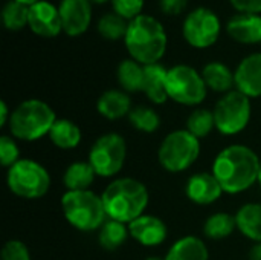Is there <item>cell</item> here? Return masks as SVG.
<instances>
[{"mask_svg":"<svg viewBox=\"0 0 261 260\" xmlns=\"http://www.w3.org/2000/svg\"><path fill=\"white\" fill-rule=\"evenodd\" d=\"M0 260H31V254L23 242L8 241L2 248Z\"/></svg>","mask_w":261,"mask_h":260,"instance_id":"obj_34","label":"cell"},{"mask_svg":"<svg viewBox=\"0 0 261 260\" xmlns=\"http://www.w3.org/2000/svg\"><path fill=\"white\" fill-rule=\"evenodd\" d=\"M54 109L41 100H26L11 113L9 132L21 141H37L47 135L57 121Z\"/></svg>","mask_w":261,"mask_h":260,"instance_id":"obj_4","label":"cell"},{"mask_svg":"<svg viewBox=\"0 0 261 260\" xmlns=\"http://www.w3.org/2000/svg\"><path fill=\"white\" fill-rule=\"evenodd\" d=\"M8 188L23 199H40L50 188L49 172L34 159H20L6 175Z\"/></svg>","mask_w":261,"mask_h":260,"instance_id":"obj_7","label":"cell"},{"mask_svg":"<svg viewBox=\"0 0 261 260\" xmlns=\"http://www.w3.org/2000/svg\"><path fill=\"white\" fill-rule=\"evenodd\" d=\"M236 228H237L236 216L229 213H214L205 221L203 233L210 239L220 241V239H226L228 236H231Z\"/></svg>","mask_w":261,"mask_h":260,"instance_id":"obj_27","label":"cell"},{"mask_svg":"<svg viewBox=\"0 0 261 260\" xmlns=\"http://www.w3.org/2000/svg\"><path fill=\"white\" fill-rule=\"evenodd\" d=\"M214 127H216L214 112L208 109H196L194 112L190 113L187 120V130L199 139L206 138Z\"/></svg>","mask_w":261,"mask_h":260,"instance_id":"obj_30","label":"cell"},{"mask_svg":"<svg viewBox=\"0 0 261 260\" xmlns=\"http://www.w3.org/2000/svg\"><path fill=\"white\" fill-rule=\"evenodd\" d=\"M130 236L128 233V227H125V224L113 221V219H107L104 222V225L99 228V244L104 250L107 251H115L118 250Z\"/></svg>","mask_w":261,"mask_h":260,"instance_id":"obj_26","label":"cell"},{"mask_svg":"<svg viewBox=\"0 0 261 260\" xmlns=\"http://www.w3.org/2000/svg\"><path fill=\"white\" fill-rule=\"evenodd\" d=\"M128 29V20L122 18L116 12L104 14L98 21V32L107 40L124 38Z\"/></svg>","mask_w":261,"mask_h":260,"instance_id":"obj_31","label":"cell"},{"mask_svg":"<svg viewBox=\"0 0 261 260\" xmlns=\"http://www.w3.org/2000/svg\"><path fill=\"white\" fill-rule=\"evenodd\" d=\"M61 208L67 222L80 231H95L109 219L102 198L90 190L66 192Z\"/></svg>","mask_w":261,"mask_h":260,"instance_id":"obj_5","label":"cell"},{"mask_svg":"<svg viewBox=\"0 0 261 260\" xmlns=\"http://www.w3.org/2000/svg\"><path fill=\"white\" fill-rule=\"evenodd\" d=\"M145 260H165V259H162V257H156V256H151V257H147Z\"/></svg>","mask_w":261,"mask_h":260,"instance_id":"obj_41","label":"cell"},{"mask_svg":"<svg viewBox=\"0 0 261 260\" xmlns=\"http://www.w3.org/2000/svg\"><path fill=\"white\" fill-rule=\"evenodd\" d=\"M2 21L12 32L21 31L29 23V6L17 0H9L2 9Z\"/></svg>","mask_w":261,"mask_h":260,"instance_id":"obj_28","label":"cell"},{"mask_svg":"<svg viewBox=\"0 0 261 260\" xmlns=\"http://www.w3.org/2000/svg\"><path fill=\"white\" fill-rule=\"evenodd\" d=\"M216 129L223 135L243 132L251 120V100L245 93L231 90L225 93L214 107Z\"/></svg>","mask_w":261,"mask_h":260,"instance_id":"obj_10","label":"cell"},{"mask_svg":"<svg viewBox=\"0 0 261 260\" xmlns=\"http://www.w3.org/2000/svg\"><path fill=\"white\" fill-rule=\"evenodd\" d=\"M258 182H260V185H261V162H260V173H258Z\"/></svg>","mask_w":261,"mask_h":260,"instance_id":"obj_42","label":"cell"},{"mask_svg":"<svg viewBox=\"0 0 261 260\" xmlns=\"http://www.w3.org/2000/svg\"><path fill=\"white\" fill-rule=\"evenodd\" d=\"M125 156H127L125 139L119 133L110 132L99 136L93 143L89 152V162L93 167L96 176L112 178L122 170Z\"/></svg>","mask_w":261,"mask_h":260,"instance_id":"obj_9","label":"cell"},{"mask_svg":"<svg viewBox=\"0 0 261 260\" xmlns=\"http://www.w3.org/2000/svg\"><path fill=\"white\" fill-rule=\"evenodd\" d=\"M17 2L24 3V5H28V6H31V5H34V3H37V2H40V0H17Z\"/></svg>","mask_w":261,"mask_h":260,"instance_id":"obj_39","label":"cell"},{"mask_svg":"<svg viewBox=\"0 0 261 260\" xmlns=\"http://www.w3.org/2000/svg\"><path fill=\"white\" fill-rule=\"evenodd\" d=\"M18 161H20V150H18L15 141L8 135H2L0 136V162H2V166L11 169Z\"/></svg>","mask_w":261,"mask_h":260,"instance_id":"obj_32","label":"cell"},{"mask_svg":"<svg viewBox=\"0 0 261 260\" xmlns=\"http://www.w3.org/2000/svg\"><path fill=\"white\" fill-rule=\"evenodd\" d=\"M231 5L243 14H261V0H229Z\"/></svg>","mask_w":261,"mask_h":260,"instance_id":"obj_35","label":"cell"},{"mask_svg":"<svg viewBox=\"0 0 261 260\" xmlns=\"http://www.w3.org/2000/svg\"><path fill=\"white\" fill-rule=\"evenodd\" d=\"M249 260H261V242H255V245L251 248Z\"/></svg>","mask_w":261,"mask_h":260,"instance_id":"obj_38","label":"cell"},{"mask_svg":"<svg viewBox=\"0 0 261 260\" xmlns=\"http://www.w3.org/2000/svg\"><path fill=\"white\" fill-rule=\"evenodd\" d=\"M124 43L133 60L148 66L159 63L167 51L168 40L167 32L158 18L141 14L128 21Z\"/></svg>","mask_w":261,"mask_h":260,"instance_id":"obj_2","label":"cell"},{"mask_svg":"<svg viewBox=\"0 0 261 260\" xmlns=\"http://www.w3.org/2000/svg\"><path fill=\"white\" fill-rule=\"evenodd\" d=\"M260 162L261 159L252 149L243 144H232L216 156L213 175L225 193L237 195L258 181Z\"/></svg>","mask_w":261,"mask_h":260,"instance_id":"obj_1","label":"cell"},{"mask_svg":"<svg viewBox=\"0 0 261 260\" xmlns=\"http://www.w3.org/2000/svg\"><path fill=\"white\" fill-rule=\"evenodd\" d=\"M128 120L135 129H138L144 133H153L161 126V118H159L158 112L147 106L133 107L128 113Z\"/></svg>","mask_w":261,"mask_h":260,"instance_id":"obj_29","label":"cell"},{"mask_svg":"<svg viewBox=\"0 0 261 260\" xmlns=\"http://www.w3.org/2000/svg\"><path fill=\"white\" fill-rule=\"evenodd\" d=\"M95 170L87 161H78L70 164L63 176L64 187L67 192H81V190H89V187L95 181Z\"/></svg>","mask_w":261,"mask_h":260,"instance_id":"obj_23","label":"cell"},{"mask_svg":"<svg viewBox=\"0 0 261 260\" xmlns=\"http://www.w3.org/2000/svg\"><path fill=\"white\" fill-rule=\"evenodd\" d=\"M96 109L99 112V115H102L107 120H119L125 115L130 113L132 107V100L127 95V92L124 90H118V89H110L106 90L96 103Z\"/></svg>","mask_w":261,"mask_h":260,"instance_id":"obj_19","label":"cell"},{"mask_svg":"<svg viewBox=\"0 0 261 260\" xmlns=\"http://www.w3.org/2000/svg\"><path fill=\"white\" fill-rule=\"evenodd\" d=\"M11 113H12V112H9L6 101H5V100H2V101H0V127H3V126L9 124Z\"/></svg>","mask_w":261,"mask_h":260,"instance_id":"obj_37","label":"cell"},{"mask_svg":"<svg viewBox=\"0 0 261 260\" xmlns=\"http://www.w3.org/2000/svg\"><path fill=\"white\" fill-rule=\"evenodd\" d=\"M220 20L217 14L208 8L193 9L184 20L182 32L187 43L196 49H205L213 46L220 37Z\"/></svg>","mask_w":261,"mask_h":260,"instance_id":"obj_11","label":"cell"},{"mask_svg":"<svg viewBox=\"0 0 261 260\" xmlns=\"http://www.w3.org/2000/svg\"><path fill=\"white\" fill-rule=\"evenodd\" d=\"M167 77H168V69H165L162 64L156 63V64L145 66L142 92L147 95V98L151 103L164 104L168 100Z\"/></svg>","mask_w":261,"mask_h":260,"instance_id":"obj_18","label":"cell"},{"mask_svg":"<svg viewBox=\"0 0 261 260\" xmlns=\"http://www.w3.org/2000/svg\"><path fill=\"white\" fill-rule=\"evenodd\" d=\"M28 26L35 35H40L44 38L57 37L63 31L58 6H54L52 3L46 0H40L31 5Z\"/></svg>","mask_w":261,"mask_h":260,"instance_id":"obj_13","label":"cell"},{"mask_svg":"<svg viewBox=\"0 0 261 260\" xmlns=\"http://www.w3.org/2000/svg\"><path fill=\"white\" fill-rule=\"evenodd\" d=\"M236 89L249 98L261 97V52L245 57L236 72Z\"/></svg>","mask_w":261,"mask_h":260,"instance_id":"obj_14","label":"cell"},{"mask_svg":"<svg viewBox=\"0 0 261 260\" xmlns=\"http://www.w3.org/2000/svg\"><path fill=\"white\" fill-rule=\"evenodd\" d=\"M130 236L144 247H156L165 242L168 228L162 219L153 215H142L128 224Z\"/></svg>","mask_w":261,"mask_h":260,"instance_id":"obj_15","label":"cell"},{"mask_svg":"<svg viewBox=\"0 0 261 260\" xmlns=\"http://www.w3.org/2000/svg\"><path fill=\"white\" fill-rule=\"evenodd\" d=\"M109 219L130 224L144 215L148 205L147 187L133 178L112 181L101 195Z\"/></svg>","mask_w":261,"mask_h":260,"instance_id":"obj_3","label":"cell"},{"mask_svg":"<svg viewBox=\"0 0 261 260\" xmlns=\"http://www.w3.org/2000/svg\"><path fill=\"white\" fill-rule=\"evenodd\" d=\"M162 12L167 15H177L184 12V9L188 5V0H159Z\"/></svg>","mask_w":261,"mask_h":260,"instance_id":"obj_36","label":"cell"},{"mask_svg":"<svg viewBox=\"0 0 261 260\" xmlns=\"http://www.w3.org/2000/svg\"><path fill=\"white\" fill-rule=\"evenodd\" d=\"M210 253L205 242L196 236H185L173 244L165 260H208Z\"/></svg>","mask_w":261,"mask_h":260,"instance_id":"obj_21","label":"cell"},{"mask_svg":"<svg viewBox=\"0 0 261 260\" xmlns=\"http://www.w3.org/2000/svg\"><path fill=\"white\" fill-rule=\"evenodd\" d=\"M145 66L133 58L119 63L116 70V78L124 92H142L144 87Z\"/></svg>","mask_w":261,"mask_h":260,"instance_id":"obj_24","label":"cell"},{"mask_svg":"<svg viewBox=\"0 0 261 260\" xmlns=\"http://www.w3.org/2000/svg\"><path fill=\"white\" fill-rule=\"evenodd\" d=\"M49 138L61 150H70L75 149L81 143V130L80 127L66 118L57 120L49 132Z\"/></svg>","mask_w":261,"mask_h":260,"instance_id":"obj_25","label":"cell"},{"mask_svg":"<svg viewBox=\"0 0 261 260\" xmlns=\"http://www.w3.org/2000/svg\"><path fill=\"white\" fill-rule=\"evenodd\" d=\"M200 155V141L185 130L168 133L159 146V162L170 173H180L190 169Z\"/></svg>","mask_w":261,"mask_h":260,"instance_id":"obj_6","label":"cell"},{"mask_svg":"<svg viewBox=\"0 0 261 260\" xmlns=\"http://www.w3.org/2000/svg\"><path fill=\"white\" fill-rule=\"evenodd\" d=\"M90 3H98V5H101V3H106V2H109V0H89Z\"/></svg>","mask_w":261,"mask_h":260,"instance_id":"obj_40","label":"cell"},{"mask_svg":"<svg viewBox=\"0 0 261 260\" xmlns=\"http://www.w3.org/2000/svg\"><path fill=\"white\" fill-rule=\"evenodd\" d=\"M226 31L229 37L243 44H255L261 41V15L239 12L228 20Z\"/></svg>","mask_w":261,"mask_h":260,"instance_id":"obj_17","label":"cell"},{"mask_svg":"<svg viewBox=\"0 0 261 260\" xmlns=\"http://www.w3.org/2000/svg\"><path fill=\"white\" fill-rule=\"evenodd\" d=\"M202 77L205 80L206 87L214 92L228 93L236 86L234 72L225 63H220V61L208 63L202 70Z\"/></svg>","mask_w":261,"mask_h":260,"instance_id":"obj_20","label":"cell"},{"mask_svg":"<svg viewBox=\"0 0 261 260\" xmlns=\"http://www.w3.org/2000/svg\"><path fill=\"white\" fill-rule=\"evenodd\" d=\"M63 32L69 37L83 35L92 21V3L89 0H61L58 5Z\"/></svg>","mask_w":261,"mask_h":260,"instance_id":"obj_12","label":"cell"},{"mask_svg":"<svg viewBox=\"0 0 261 260\" xmlns=\"http://www.w3.org/2000/svg\"><path fill=\"white\" fill-rule=\"evenodd\" d=\"M185 193L187 198L197 205H211L220 199L223 188L213 173L200 172L187 181Z\"/></svg>","mask_w":261,"mask_h":260,"instance_id":"obj_16","label":"cell"},{"mask_svg":"<svg viewBox=\"0 0 261 260\" xmlns=\"http://www.w3.org/2000/svg\"><path fill=\"white\" fill-rule=\"evenodd\" d=\"M168 98L184 106H197L206 98L208 87L202 74L188 64H176L168 69Z\"/></svg>","mask_w":261,"mask_h":260,"instance_id":"obj_8","label":"cell"},{"mask_svg":"<svg viewBox=\"0 0 261 260\" xmlns=\"http://www.w3.org/2000/svg\"><path fill=\"white\" fill-rule=\"evenodd\" d=\"M239 231L254 242H261V204L249 202L236 215Z\"/></svg>","mask_w":261,"mask_h":260,"instance_id":"obj_22","label":"cell"},{"mask_svg":"<svg viewBox=\"0 0 261 260\" xmlns=\"http://www.w3.org/2000/svg\"><path fill=\"white\" fill-rule=\"evenodd\" d=\"M113 6V12L121 15L125 20H133L141 15L144 8V0H110Z\"/></svg>","mask_w":261,"mask_h":260,"instance_id":"obj_33","label":"cell"}]
</instances>
